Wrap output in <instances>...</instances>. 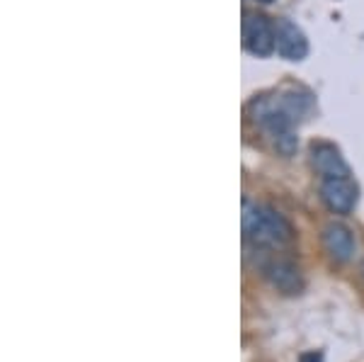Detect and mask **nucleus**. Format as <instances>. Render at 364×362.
I'll return each mask as SVG.
<instances>
[{"label": "nucleus", "mask_w": 364, "mask_h": 362, "mask_svg": "<svg viewBox=\"0 0 364 362\" xmlns=\"http://www.w3.org/2000/svg\"><path fill=\"white\" fill-rule=\"evenodd\" d=\"M243 233L260 248H284L294 241V226L267 204L243 202Z\"/></svg>", "instance_id": "obj_2"}, {"label": "nucleus", "mask_w": 364, "mask_h": 362, "mask_svg": "<svg viewBox=\"0 0 364 362\" xmlns=\"http://www.w3.org/2000/svg\"><path fill=\"white\" fill-rule=\"evenodd\" d=\"M301 362H323V355L321 353H306V355H301Z\"/></svg>", "instance_id": "obj_9"}, {"label": "nucleus", "mask_w": 364, "mask_h": 362, "mask_svg": "<svg viewBox=\"0 0 364 362\" xmlns=\"http://www.w3.org/2000/svg\"><path fill=\"white\" fill-rule=\"evenodd\" d=\"M321 241H323L326 253L336 262H350L355 258V250H357L355 233H352L350 226L343 224V221H331V224L323 226Z\"/></svg>", "instance_id": "obj_6"}, {"label": "nucleus", "mask_w": 364, "mask_h": 362, "mask_svg": "<svg viewBox=\"0 0 364 362\" xmlns=\"http://www.w3.org/2000/svg\"><path fill=\"white\" fill-rule=\"evenodd\" d=\"M311 92L304 87H284L274 95H260L250 102V117L255 124H260L272 139L274 149L284 159L294 156L299 139L294 137L296 122L311 112Z\"/></svg>", "instance_id": "obj_1"}, {"label": "nucleus", "mask_w": 364, "mask_h": 362, "mask_svg": "<svg viewBox=\"0 0 364 362\" xmlns=\"http://www.w3.org/2000/svg\"><path fill=\"white\" fill-rule=\"evenodd\" d=\"M311 166L321 178H348L350 175V166L345 163L338 146L331 142L311 144Z\"/></svg>", "instance_id": "obj_7"}, {"label": "nucleus", "mask_w": 364, "mask_h": 362, "mask_svg": "<svg viewBox=\"0 0 364 362\" xmlns=\"http://www.w3.org/2000/svg\"><path fill=\"white\" fill-rule=\"evenodd\" d=\"M274 49L287 61H301L309 54V39L301 32V27H296L287 17H279L274 22Z\"/></svg>", "instance_id": "obj_5"}, {"label": "nucleus", "mask_w": 364, "mask_h": 362, "mask_svg": "<svg viewBox=\"0 0 364 362\" xmlns=\"http://www.w3.org/2000/svg\"><path fill=\"white\" fill-rule=\"evenodd\" d=\"M243 46L245 51L257 58L274 54V25L265 15L245 13L243 20Z\"/></svg>", "instance_id": "obj_4"}, {"label": "nucleus", "mask_w": 364, "mask_h": 362, "mask_svg": "<svg viewBox=\"0 0 364 362\" xmlns=\"http://www.w3.org/2000/svg\"><path fill=\"white\" fill-rule=\"evenodd\" d=\"M262 272H265V277L272 282V287L279 289L282 294H299V292L304 289L301 272H299V267L291 260L272 258L262 265Z\"/></svg>", "instance_id": "obj_8"}, {"label": "nucleus", "mask_w": 364, "mask_h": 362, "mask_svg": "<svg viewBox=\"0 0 364 362\" xmlns=\"http://www.w3.org/2000/svg\"><path fill=\"white\" fill-rule=\"evenodd\" d=\"M321 200L333 214H350L360 200V188L350 178H321Z\"/></svg>", "instance_id": "obj_3"}, {"label": "nucleus", "mask_w": 364, "mask_h": 362, "mask_svg": "<svg viewBox=\"0 0 364 362\" xmlns=\"http://www.w3.org/2000/svg\"><path fill=\"white\" fill-rule=\"evenodd\" d=\"M362 272H364V265H362Z\"/></svg>", "instance_id": "obj_11"}, {"label": "nucleus", "mask_w": 364, "mask_h": 362, "mask_svg": "<svg viewBox=\"0 0 364 362\" xmlns=\"http://www.w3.org/2000/svg\"><path fill=\"white\" fill-rule=\"evenodd\" d=\"M262 3H269V0H262Z\"/></svg>", "instance_id": "obj_10"}]
</instances>
